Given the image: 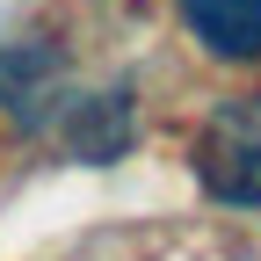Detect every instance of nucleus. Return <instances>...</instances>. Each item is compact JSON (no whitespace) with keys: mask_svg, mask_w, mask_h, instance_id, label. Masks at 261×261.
I'll return each mask as SVG.
<instances>
[{"mask_svg":"<svg viewBox=\"0 0 261 261\" xmlns=\"http://www.w3.org/2000/svg\"><path fill=\"white\" fill-rule=\"evenodd\" d=\"M196 181L218 203L261 211V94H240V102L211 109V123L196 130Z\"/></svg>","mask_w":261,"mask_h":261,"instance_id":"nucleus-1","label":"nucleus"},{"mask_svg":"<svg viewBox=\"0 0 261 261\" xmlns=\"http://www.w3.org/2000/svg\"><path fill=\"white\" fill-rule=\"evenodd\" d=\"M181 22L211 58H261V0H181Z\"/></svg>","mask_w":261,"mask_h":261,"instance_id":"nucleus-2","label":"nucleus"}]
</instances>
